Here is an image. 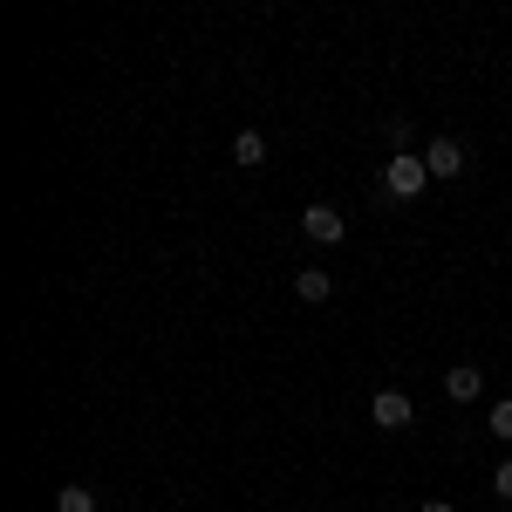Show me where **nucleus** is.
Listing matches in <instances>:
<instances>
[{"label": "nucleus", "instance_id": "obj_5", "mask_svg": "<svg viewBox=\"0 0 512 512\" xmlns=\"http://www.w3.org/2000/svg\"><path fill=\"white\" fill-rule=\"evenodd\" d=\"M478 390H485L478 362H458V369H444V396H451V403H478Z\"/></svg>", "mask_w": 512, "mask_h": 512}, {"label": "nucleus", "instance_id": "obj_9", "mask_svg": "<svg viewBox=\"0 0 512 512\" xmlns=\"http://www.w3.org/2000/svg\"><path fill=\"white\" fill-rule=\"evenodd\" d=\"M485 431H492V437H512V396H499V403H492V417H485Z\"/></svg>", "mask_w": 512, "mask_h": 512}, {"label": "nucleus", "instance_id": "obj_10", "mask_svg": "<svg viewBox=\"0 0 512 512\" xmlns=\"http://www.w3.org/2000/svg\"><path fill=\"white\" fill-rule=\"evenodd\" d=\"M492 492H499V499H506V506H512V458H506V465H499V472H492Z\"/></svg>", "mask_w": 512, "mask_h": 512}, {"label": "nucleus", "instance_id": "obj_3", "mask_svg": "<svg viewBox=\"0 0 512 512\" xmlns=\"http://www.w3.org/2000/svg\"><path fill=\"white\" fill-rule=\"evenodd\" d=\"M301 233L315 239V246H335V239H349V219H342L335 205H308V212H301Z\"/></svg>", "mask_w": 512, "mask_h": 512}, {"label": "nucleus", "instance_id": "obj_2", "mask_svg": "<svg viewBox=\"0 0 512 512\" xmlns=\"http://www.w3.org/2000/svg\"><path fill=\"white\" fill-rule=\"evenodd\" d=\"M410 417H417V403H410L403 390H376L369 396V424H376V431H403Z\"/></svg>", "mask_w": 512, "mask_h": 512}, {"label": "nucleus", "instance_id": "obj_1", "mask_svg": "<svg viewBox=\"0 0 512 512\" xmlns=\"http://www.w3.org/2000/svg\"><path fill=\"white\" fill-rule=\"evenodd\" d=\"M424 185H431V164L417 158V151H396V158L383 164V192L390 198H417Z\"/></svg>", "mask_w": 512, "mask_h": 512}, {"label": "nucleus", "instance_id": "obj_8", "mask_svg": "<svg viewBox=\"0 0 512 512\" xmlns=\"http://www.w3.org/2000/svg\"><path fill=\"white\" fill-rule=\"evenodd\" d=\"M55 512H96V492L89 485H62L55 492Z\"/></svg>", "mask_w": 512, "mask_h": 512}, {"label": "nucleus", "instance_id": "obj_11", "mask_svg": "<svg viewBox=\"0 0 512 512\" xmlns=\"http://www.w3.org/2000/svg\"><path fill=\"white\" fill-rule=\"evenodd\" d=\"M417 512H458V506H444V499H424V506H417Z\"/></svg>", "mask_w": 512, "mask_h": 512}, {"label": "nucleus", "instance_id": "obj_4", "mask_svg": "<svg viewBox=\"0 0 512 512\" xmlns=\"http://www.w3.org/2000/svg\"><path fill=\"white\" fill-rule=\"evenodd\" d=\"M424 164H431V178H465V144L458 137H431L424 144Z\"/></svg>", "mask_w": 512, "mask_h": 512}, {"label": "nucleus", "instance_id": "obj_7", "mask_svg": "<svg viewBox=\"0 0 512 512\" xmlns=\"http://www.w3.org/2000/svg\"><path fill=\"white\" fill-rule=\"evenodd\" d=\"M233 158L260 171V164H267V137H260V130H239V137H233Z\"/></svg>", "mask_w": 512, "mask_h": 512}, {"label": "nucleus", "instance_id": "obj_6", "mask_svg": "<svg viewBox=\"0 0 512 512\" xmlns=\"http://www.w3.org/2000/svg\"><path fill=\"white\" fill-rule=\"evenodd\" d=\"M294 294H301L308 308H321V301L335 294V274H321V267H301V274H294Z\"/></svg>", "mask_w": 512, "mask_h": 512}]
</instances>
